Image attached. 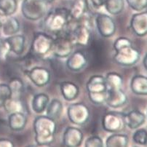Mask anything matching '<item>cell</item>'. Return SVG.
<instances>
[{"label":"cell","mask_w":147,"mask_h":147,"mask_svg":"<svg viewBox=\"0 0 147 147\" xmlns=\"http://www.w3.org/2000/svg\"><path fill=\"white\" fill-rule=\"evenodd\" d=\"M115 50L113 59L118 65L125 67L134 66L138 62L141 54L138 49L133 46L131 40L127 37H119L114 43Z\"/></svg>","instance_id":"1"},{"label":"cell","mask_w":147,"mask_h":147,"mask_svg":"<svg viewBox=\"0 0 147 147\" xmlns=\"http://www.w3.org/2000/svg\"><path fill=\"white\" fill-rule=\"evenodd\" d=\"M71 23V19L69 9L55 8L45 15L43 27L47 32L58 35L66 31Z\"/></svg>","instance_id":"2"},{"label":"cell","mask_w":147,"mask_h":147,"mask_svg":"<svg viewBox=\"0 0 147 147\" xmlns=\"http://www.w3.org/2000/svg\"><path fill=\"white\" fill-rule=\"evenodd\" d=\"M35 141L39 146H49L55 140L57 130L55 120L48 116H38L33 124Z\"/></svg>","instance_id":"3"},{"label":"cell","mask_w":147,"mask_h":147,"mask_svg":"<svg viewBox=\"0 0 147 147\" xmlns=\"http://www.w3.org/2000/svg\"><path fill=\"white\" fill-rule=\"evenodd\" d=\"M86 89L88 97L92 103L96 105L103 104L107 96V85L105 77L93 75L87 82Z\"/></svg>","instance_id":"4"},{"label":"cell","mask_w":147,"mask_h":147,"mask_svg":"<svg viewBox=\"0 0 147 147\" xmlns=\"http://www.w3.org/2000/svg\"><path fill=\"white\" fill-rule=\"evenodd\" d=\"M76 24L77 25L69 32L72 41L75 45L87 47L92 40V25L88 13Z\"/></svg>","instance_id":"5"},{"label":"cell","mask_w":147,"mask_h":147,"mask_svg":"<svg viewBox=\"0 0 147 147\" xmlns=\"http://www.w3.org/2000/svg\"><path fill=\"white\" fill-rule=\"evenodd\" d=\"M47 5L45 0H24L21 5V12L26 19L36 21L47 14Z\"/></svg>","instance_id":"6"},{"label":"cell","mask_w":147,"mask_h":147,"mask_svg":"<svg viewBox=\"0 0 147 147\" xmlns=\"http://www.w3.org/2000/svg\"><path fill=\"white\" fill-rule=\"evenodd\" d=\"M54 39L52 53L55 57L60 58H68L72 53L74 43L72 41L69 32H63L56 35Z\"/></svg>","instance_id":"7"},{"label":"cell","mask_w":147,"mask_h":147,"mask_svg":"<svg viewBox=\"0 0 147 147\" xmlns=\"http://www.w3.org/2000/svg\"><path fill=\"white\" fill-rule=\"evenodd\" d=\"M54 38L44 32L35 34L31 43V52L39 57H43L52 53Z\"/></svg>","instance_id":"8"},{"label":"cell","mask_w":147,"mask_h":147,"mask_svg":"<svg viewBox=\"0 0 147 147\" xmlns=\"http://www.w3.org/2000/svg\"><path fill=\"white\" fill-rule=\"evenodd\" d=\"M67 115L71 123L82 126L89 121L90 111L85 103H74L69 105L68 107Z\"/></svg>","instance_id":"9"},{"label":"cell","mask_w":147,"mask_h":147,"mask_svg":"<svg viewBox=\"0 0 147 147\" xmlns=\"http://www.w3.org/2000/svg\"><path fill=\"white\" fill-rule=\"evenodd\" d=\"M102 127L109 133L122 131L125 127L124 114L115 111L106 113L102 118Z\"/></svg>","instance_id":"10"},{"label":"cell","mask_w":147,"mask_h":147,"mask_svg":"<svg viewBox=\"0 0 147 147\" xmlns=\"http://www.w3.org/2000/svg\"><path fill=\"white\" fill-rule=\"evenodd\" d=\"M96 25L98 33L104 38L111 37L116 33V23L107 14H98L96 17Z\"/></svg>","instance_id":"11"},{"label":"cell","mask_w":147,"mask_h":147,"mask_svg":"<svg viewBox=\"0 0 147 147\" xmlns=\"http://www.w3.org/2000/svg\"><path fill=\"white\" fill-rule=\"evenodd\" d=\"M26 74L31 82L37 87L46 86L51 80L50 70L42 66H34L27 71Z\"/></svg>","instance_id":"12"},{"label":"cell","mask_w":147,"mask_h":147,"mask_svg":"<svg viewBox=\"0 0 147 147\" xmlns=\"http://www.w3.org/2000/svg\"><path fill=\"white\" fill-rule=\"evenodd\" d=\"M127 96L122 88H109L107 89V100L105 103L113 109L123 107L127 102Z\"/></svg>","instance_id":"13"},{"label":"cell","mask_w":147,"mask_h":147,"mask_svg":"<svg viewBox=\"0 0 147 147\" xmlns=\"http://www.w3.org/2000/svg\"><path fill=\"white\" fill-rule=\"evenodd\" d=\"M88 63V58L83 52L80 50L72 52L68 57L66 64L68 69L73 72H79L87 66Z\"/></svg>","instance_id":"14"},{"label":"cell","mask_w":147,"mask_h":147,"mask_svg":"<svg viewBox=\"0 0 147 147\" xmlns=\"http://www.w3.org/2000/svg\"><path fill=\"white\" fill-rule=\"evenodd\" d=\"M84 138V135L80 129L75 127H67L63 135V145L65 146H80Z\"/></svg>","instance_id":"15"},{"label":"cell","mask_w":147,"mask_h":147,"mask_svg":"<svg viewBox=\"0 0 147 147\" xmlns=\"http://www.w3.org/2000/svg\"><path fill=\"white\" fill-rule=\"evenodd\" d=\"M130 28L137 36H146L147 34V11L133 15L130 20Z\"/></svg>","instance_id":"16"},{"label":"cell","mask_w":147,"mask_h":147,"mask_svg":"<svg viewBox=\"0 0 147 147\" xmlns=\"http://www.w3.org/2000/svg\"><path fill=\"white\" fill-rule=\"evenodd\" d=\"M69 9L71 22H78L88 13V0H74Z\"/></svg>","instance_id":"17"},{"label":"cell","mask_w":147,"mask_h":147,"mask_svg":"<svg viewBox=\"0 0 147 147\" xmlns=\"http://www.w3.org/2000/svg\"><path fill=\"white\" fill-rule=\"evenodd\" d=\"M125 125L130 129H137L144 125L146 121L145 114L139 110H132L127 114H124Z\"/></svg>","instance_id":"18"},{"label":"cell","mask_w":147,"mask_h":147,"mask_svg":"<svg viewBox=\"0 0 147 147\" xmlns=\"http://www.w3.org/2000/svg\"><path fill=\"white\" fill-rule=\"evenodd\" d=\"M26 115L24 112H16L9 114L8 117V125L13 131H21L27 124Z\"/></svg>","instance_id":"19"},{"label":"cell","mask_w":147,"mask_h":147,"mask_svg":"<svg viewBox=\"0 0 147 147\" xmlns=\"http://www.w3.org/2000/svg\"><path fill=\"white\" fill-rule=\"evenodd\" d=\"M60 89L63 98L68 101L75 100L80 93V88L73 82H62L60 84Z\"/></svg>","instance_id":"20"},{"label":"cell","mask_w":147,"mask_h":147,"mask_svg":"<svg viewBox=\"0 0 147 147\" xmlns=\"http://www.w3.org/2000/svg\"><path fill=\"white\" fill-rule=\"evenodd\" d=\"M5 39L11 53L16 55H20L24 53L26 46V37L24 35L14 34Z\"/></svg>","instance_id":"21"},{"label":"cell","mask_w":147,"mask_h":147,"mask_svg":"<svg viewBox=\"0 0 147 147\" xmlns=\"http://www.w3.org/2000/svg\"><path fill=\"white\" fill-rule=\"evenodd\" d=\"M130 88L133 93L138 96H147V77L136 75L130 82Z\"/></svg>","instance_id":"22"},{"label":"cell","mask_w":147,"mask_h":147,"mask_svg":"<svg viewBox=\"0 0 147 147\" xmlns=\"http://www.w3.org/2000/svg\"><path fill=\"white\" fill-rule=\"evenodd\" d=\"M50 102V98L46 93L40 92L34 96L31 102L32 109L36 114H42L46 110Z\"/></svg>","instance_id":"23"},{"label":"cell","mask_w":147,"mask_h":147,"mask_svg":"<svg viewBox=\"0 0 147 147\" xmlns=\"http://www.w3.org/2000/svg\"><path fill=\"white\" fill-rule=\"evenodd\" d=\"M5 111L9 114L16 112H24L25 110V107L23 101L18 97H12L5 101L3 106Z\"/></svg>","instance_id":"24"},{"label":"cell","mask_w":147,"mask_h":147,"mask_svg":"<svg viewBox=\"0 0 147 147\" xmlns=\"http://www.w3.org/2000/svg\"><path fill=\"white\" fill-rule=\"evenodd\" d=\"M63 110V106L62 102L57 98H54L49 102L47 107L46 109L47 111V116L52 119H59L60 117L62 114Z\"/></svg>","instance_id":"25"},{"label":"cell","mask_w":147,"mask_h":147,"mask_svg":"<svg viewBox=\"0 0 147 147\" xmlns=\"http://www.w3.org/2000/svg\"><path fill=\"white\" fill-rule=\"evenodd\" d=\"M20 24L16 18L11 17L7 18L2 24V29L4 34L6 36H12L16 34L20 31Z\"/></svg>","instance_id":"26"},{"label":"cell","mask_w":147,"mask_h":147,"mask_svg":"<svg viewBox=\"0 0 147 147\" xmlns=\"http://www.w3.org/2000/svg\"><path fill=\"white\" fill-rule=\"evenodd\" d=\"M129 138L127 135L114 133L109 136L106 141V146L109 147H125L128 145Z\"/></svg>","instance_id":"27"},{"label":"cell","mask_w":147,"mask_h":147,"mask_svg":"<svg viewBox=\"0 0 147 147\" xmlns=\"http://www.w3.org/2000/svg\"><path fill=\"white\" fill-rule=\"evenodd\" d=\"M18 9L17 0H0V16L7 17L14 14Z\"/></svg>","instance_id":"28"},{"label":"cell","mask_w":147,"mask_h":147,"mask_svg":"<svg viewBox=\"0 0 147 147\" xmlns=\"http://www.w3.org/2000/svg\"><path fill=\"white\" fill-rule=\"evenodd\" d=\"M104 6L108 13L113 16H117L123 11L125 2L124 0H107Z\"/></svg>","instance_id":"29"},{"label":"cell","mask_w":147,"mask_h":147,"mask_svg":"<svg viewBox=\"0 0 147 147\" xmlns=\"http://www.w3.org/2000/svg\"><path fill=\"white\" fill-rule=\"evenodd\" d=\"M107 89L109 88H122L123 79L119 74L116 72H109L105 77Z\"/></svg>","instance_id":"30"},{"label":"cell","mask_w":147,"mask_h":147,"mask_svg":"<svg viewBox=\"0 0 147 147\" xmlns=\"http://www.w3.org/2000/svg\"><path fill=\"white\" fill-rule=\"evenodd\" d=\"M12 90V93L14 97H17V96H20V94L22 93L24 90V82L20 80V78L15 77L13 78L9 83L8 84Z\"/></svg>","instance_id":"31"},{"label":"cell","mask_w":147,"mask_h":147,"mask_svg":"<svg viewBox=\"0 0 147 147\" xmlns=\"http://www.w3.org/2000/svg\"><path fill=\"white\" fill-rule=\"evenodd\" d=\"M13 93L8 84H0V108L3 107L5 101L12 97Z\"/></svg>","instance_id":"32"},{"label":"cell","mask_w":147,"mask_h":147,"mask_svg":"<svg viewBox=\"0 0 147 147\" xmlns=\"http://www.w3.org/2000/svg\"><path fill=\"white\" fill-rule=\"evenodd\" d=\"M133 141L138 145L147 144V130L146 129H138L133 136Z\"/></svg>","instance_id":"33"},{"label":"cell","mask_w":147,"mask_h":147,"mask_svg":"<svg viewBox=\"0 0 147 147\" xmlns=\"http://www.w3.org/2000/svg\"><path fill=\"white\" fill-rule=\"evenodd\" d=\"M127 5L135 11L141 12L147 7V0H126Z\"/></svg>","instance_id":"34"},{"label":"cell","mask_w":147,"mask_h":147,"mask_svg":"<svg viewBox=\"0 0 147 147\" xmlns=\"http://www.w3.org/2000/svg\"><path fill=\"white\" fill-rule=\"evenodd\" d=\"M85 146L88 147H101L103 146V142L102 138L100 136H92L89 137L88 139L85 141Z\"/></svg>","instance_id":"35"},{"label":"cell","mask_w":147,"mask_h":147,"mask_svg":"<svg viewBox=\"0 0 147 147\" xmlns=\"http://www.w3.org/2000/svg\"><path fill=\"white\" fill-rule=\"evenodd\" d=\"M15 146V144L11 140L8 138H0V147H13Z\"/></svg>","instance_id":"36"},{"label":"cell","mask_w":147,"mask_h":147,"mask_svg":"<svg viewBox=\"0 0 147 147\" xmlns=\"http://www.w3.org/2000/svg\"><path fill=\"white\" fill-rule=\"evenodd\" d=\"M106 1L107 0H91V2H92L94 7L100 8V7L103 6L105 5Z\"/></svg>","instance_id":"37"},{"label":"cell","mask_w":147,"mask_h":147,"mask_svg":"<svg viewBox=\"0 0 147 147\" xmlns=\"http://www.w3.org/2000/svg\"><path fill=\"white\" fill-rule=\"evenodd\" d=\"M143 64H144V66L146 70L147 71V53L146 54L144 58V60H143Z\"/></svg>","instance_id":"38"},{"label":"cell","mask_w":147,"mask_h":147,"mask_svg":"<svg viewBox=\"0 0 147 147\" xmlns=\"http://www.w3.org/2000/svg\"><path fill=\"white\" fill-rule=\"evenodd\" d=\"M45 1L47 2V4H50V3H53L55 0H45Z\"/></svg>","instance_id":"39"},{"label":"cell","mask_w":147,"mask_h":147,"mask_svg":"<svg viewBox=\"0 0 147 147\" xmlns=\"http://www.w3.org/2000/svg\"><path fill=\"white\" fill-rule=\"evenodd\" d=\"M2 22L0 21V33H1V30H2Z\"/></svg>","instance_id":"40"}]
</instances>
